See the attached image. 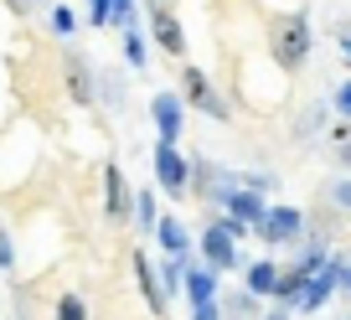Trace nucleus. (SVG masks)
Wrapping results in <instances>:
<instances>
[{"label":"nucleus","instance_id":"obj_6","mask_svg":"<svg viewBox=\"0 0 351 320\" xmlns=\"http://www.w3.org/2000/svg\"><path fill=\"white\" fill-rule=\"evenodd\" d=\"M155 124H160V145H176V130H181V109H176L171 93H155Z\"/></svg>","mask_w":351,"mask_h":320},{"label":"nucleus","instance_id":"obj_16","mask_svg":"<svg viewBox=\"0 0 351 320\" xmlns=\"http://www.w3.org/2000/svg\"><path fill=\"white\" fill-rule=\"evenodd\" d=\"M124 57H130L134 67H145V42H140V36H130V42H124Z\"/></svg>","mask_w":351,"mask_h":320},{"label":"nucleus","instance_id":"obj_5","mask_svg":"<svg viewBox=\"0 0 351 320\" xmlns=\"http://www.w3.org/2000/svg\"><path fill=\"white\" fill-rule=\"evenodd\" d=\"M186 88H191V103H197V109H207L212 119H228V109H222V99L217 93H212V83L202 73H186Z\"/></svg>","mask_w":351,"mask_h":320},{"label":"nucleus","instance_id":"obj_2","mask_svg":"<svg viewBox=\"0 0 351 320\" xmlns=\"http://www.w3.org/2000/svg\"><path fill=\"white\" fill-rule=\"evenodd\" d=\"M150 32H155V42H160V52H171V57L186 52V36H181L176 11L165 5V0H150Z\"/></svg>","mask_w":351,"mask_h":320},{"label":"nucleus","instance_id":"obj_11","mask_svg":"<svg viewBox=\"0 0 351 320\" xmlns=\"http://www.w3.org/2000/svg\"><path fill=\"white\" fill-rule=\"evenodd\" d=\"M155 232H160V243L171 248V254H186V227H181L176 217H160V227H155Z\"/></svg>","mask_w":351,"mask_h":320},{"label":"nucleus","instance_id":"obj_24","mask_svg":"<svg viewBox=\"0 0 351 320\" xmlns=\"http://www.w3.org/2000/svg\"><path fill=\"white\" fill-rule=\"evenodd\" d=\"M346 284H351V274H346Z\"/></svg>","mask_w":351,"mask_h":320},{"label":"nucleus","instance_id":"obj_12","mask_svg":"<svg viewBox=\"0 0 351 320\" xmlns=\"http://www.w3.org/2000/svg\"><path fill=\"white\" fill-rule=\"evenodd\" d=\"M248 289H253V295H269V289H279L274 264H258V269H253V274H248Z\"/></svg>","mask_w":351,"mask_h":320},{"label":"nucleus","instance_id":"obj_3","mask_svg":"<svg viewBox=\"0 0 351 320\" xmlns=\"http://www.w3.org/2000/svg\"><path fill=\"white\" fill-rule=\"evenodd\" d=\"M155 176H160L165 191H181L186 186V160H181L171 145H160V150H155Z\"/></svg>","mask_w":351,"mask_h":320},{"label":"nucleus","instance_id":"obj_8","mask_svg":"<svg viewBox=\"0 0 351 320\" xmlns=\"http://www.w3.org/2000/svg\"><path fill=\"white\" fill-rule=\"evenodd\" d=\"M295 232H300V212H295V207H279V212H269V222H263V238L285 243V238H295Z\"/></svg>","mask_w":351,"mask_h":320},{"label":"nucleus","instance_id":"obj_15","mask_svg":"<svg viewBox=\"0 0 351 320\" xmlns=\"http://www.w3.org/2000/svg\"><path fill=\"white\" fill-rule=\"evenodd\" d=\"M57 315H62V320H83L88 310H83V299H62V305H57Z\"/></svg>","mask_w":351,"mask_h":320},{"label":"nucleus","instance_id":"obj_22","mask_svg":"<svg viewBox=\"0 0 351 320\" xmlns=\"http://www.w3.org/2000/svg\"><path fill=\"white\" fill-rule=\"evenodd\" d=\"M341 52H346V62H351V32H346V36H341Z\"/></svg>","mask_w":351,"mask_h":320},{"label":"nucleus","instance_id":"obj_19","mask_svg":"<svg viewBox=\"0 0 351 320\" xmlns=\"http://www.w3.org/2000/svg\"><path fill=\"white\" fill-rule=\"evenodd\" d=\"M52 26H57V32H73V26H77V21H73V11H62V5H57V16H52Z\"/></svg>","mask_w":351,"mask_h":320},{"label":"nucleus","instance_id":"obj_14","mask_svg":"<svg viewBox=\"0 0 351 320\" xmlns=\"http://www.w3.org/2000/svg\"><path fill=\"white\" fill-rule=\"evenodd\" d=\"M186 284H191V299H197V305H207V299H212V274H191Z\"/></svg>","mask_w":351,"mask_h":320},{"label":"nucleus","instance_id":"obj_18","mask_svg":"<svg viewBox=\"0 0 351 320\" xmlns=\"http://www.w3.org/2000/svg\"><path fill=\"white\" fill-rule=\"evenodd\" d=\"M130 5H134V0H114V21H119V26H130V16H134Z\"/></svg>","mask_w":351,"mask_h":320},{"label":"nucleus","instance_id":"obj_21","mask_svg":"<svg viewBox=\"0 0 351 320\" xmlns=\"http://www.w3.org/2000/svg\"><path fill=\"white\" fill-rule=\"evenodd\" d=\"M197 320H217V305H212V299H207V305H197Z\"/></svg>","mask_w":351,"mask_h":320},{"label":"nucleus","instance_id":"obj_25","mask_svg":"<svg viewBox=\"0 0 351 320\" xmlns=\"http://www.w3.org/2000/svg\"><path fill=\"white\" fill-rule=\"evenodd\" d=\"M274 320H285V315H274Z\"/></svg>","mask_w":351,"mask_h":320},{"label":"nucleus","instance_id":"obj_9","mask_svg":"<svg viewBox=\"0 0 351 320\" xmlns=\"http://www.w3.org/2000/svg\"><path fill=\"white\" fill-rule=\"evenodd\" d=\"M134 274H140V289H145V305H150L155 315H160V310H165V299H160V284H155V269H150V258H145V254H134Z\"/></svg>","mask_w":351,"mask_h":320},{"label":"nucleus","instance_id":"obj_7","mask_svg":"<svg viewBox=\"0 0 351 320\" xmlns=\"http://www.w3.org/2000/svg\"><path fill=\"white\" fill-rule=\"evenodd\" d=\"M202 243H207V258H212V264H217V269L238 264V254H232V232L222 227V222H217V227L207 232V238H202Z\"/></svg>","mask_w":351,"mask_h":320},{"label":"nucleus","instance_id":"obj_17","mask_svg":"<svg viewBox=\"0 0 351 320\" xmlns=\"http://www.w3.org/2000/svg\"><path fill=\"white\" fill-rule=\"evenodd\" d=\"M140 222H145V227H160V222H155V201L150 197H140Z\"/></svg>","mask_w":351,"mask_h":320},{"label":"nucleus","instance_id":"obj_1","mask_svg":"<svg viewBox=\"0 0 351 320\" xmlns=\"http://www.w3.org/2000/svg\"><path fill=\"white\" fill-rule=\"evenodd\" d=\"M305 52H310V26H305V16H285V21L274 26V57L285 67H300L305 62Z\"/></svg>","mask_w":351,"mask_h":320},{"label":"nucleus","instance_id":"obj_4","mask_svg":"<svg viewBox=\"0 0 351 320\" xmlns=\"http://www.w3.org/2000/svg\"><path fill=\"white\" fill-rule=\"evenodd\" d=\"M341 279V264H326V269H315V274L305 279V295H300V305L305 310H315V305H326V295H330V284Z\"/></svg>","mask_w":351,"mask_h":320},{"label":"nucleus","instance_id":"obj_20","mask_svg":"<svg viewBox=\"0 0 351 320\" xmlns=\"http://www.w3.org/2000/svg\"><path fill=\"white\" fill-rule=\"evenodd\" d=\"M336 109H341V114H351V83H346V88L336 93Z\"/></svg>","mask_w":351,"mask_h":320},{"label":"nucleus","instance_id":"obj_13","mask_svg":"<svg viewBox=\"0 0 351 320\" xmlns=\"http://www.w3.org/2000/svg\"><path fill=\"white\" fill-rule=\"evenodd\" d=\"M232 217L253 222V217H258V197H243V191H238V197H232Z\"/></svg>","mask_w":351,"mask_h":320},{"label":"nucleus","instance_id":"obj_10","mask_svg":"<svg viewBox=\"0 0 351 320\" xmlns=\"http://www.w3.org/2000/svg\"><path fill=\"white\" fill-rule=\"evenodd\" d=\"M109 217H130V186L119 166H109Z\"/></svg>","mask_w":351,"mask_h":320},{"label":"nucleus","instance_id":"obj_23","mask_svg":"<svg viewBox=\"0 0 351 320\" xmlns=\"http://www.w3.org/2000/svg\"><path fill=\"white\" fill-rule=\"evenodd\" d=\"M341 201H346V207H351V186H341Z\"/></svg>","mask_w":351,"mask_h":320}]
</instances>
